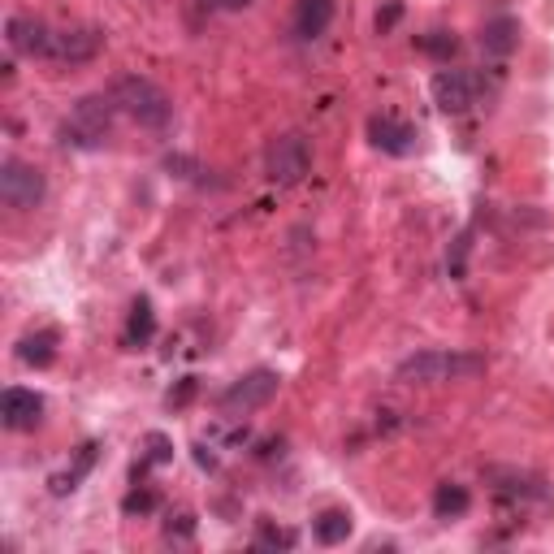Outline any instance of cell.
I'll list each match as a JSON object with an SVG mask.
<instances>
[{"label":"cell","instance_id":"obj_1","mask_svg":"<svg viewBox=\"0 0 554 554\" xmlns=\"http://www.w3.org/2000/svg\"><path fill=\"white\" fill-rule=\"evenodd\" d=\"M485 373V355L472 351H416L394 368V377L407 386H446V381H468Z\"/></svg>","mask_w":554,"mask_h":554},{"label":"cell","instance_id":"obj_2","mask_svg":"<svg viewBox=\"0 0 554 554\" xmlns=\"http://www.w3.org/2000/svg\"><path fill=\"white\" fill-rule=\"evenodd\" d=\"M109 96L117 104V113H126L130 122H139L143 130H165L174 122V100L165 96V87H156L152 78H143V74H122Z\"/></svg>","mask_w":554,"mask_h":554},{"label":"cell","instance_id":"obj_3","mask_svg":"<svg viewBox=\"0 0 554 554\" xmlns=\"http://www.w3.org/2000/svg\"><path fill=\"white\" fill-rule=\"evenodd\" d=\"M113 113H117L113 96H83L74 104L70 122L61 126V143H74V148H100V143L113 135Z\"/></svg>","mask_w":554,"mask_h":554},{"label":"cell","instance_id":"obj_4","mask_svg":"<svg viewBox=\"0 0 554 554\" xmlns=\"http://www.w3.org/2000/svg\"><path fill=\"white\" fill-rule=\"evenodd\" d=\"M312 169V152H308V139L303 135H277L269 148H265V178L277 182V187H295V182L308 178Z\"/></svg>","mask_w":554,"mask_h":554},{"label":"cell","instance_id":"obj_5","mask_svg":"<svg viewBox=\"0 0 554 554\" xmlns=\"http://www.w3.org/2000/svg\"><path fill=\"white\" fill-rule=\"evenodd\" d=\"M44 191H48V182H44V174H39L35 165L18 161V156H9V161L0 165V200H5L9 208L31 213V208L44 204Z\"/></svg>","mask_w":554,"mask_h":554},{"label":"cell","instance_id":"obj_6","mask_svg":"<svg viewBox=\"0 0 554 554\" xmlns=\"http://www.w3.org/2000/svg\"><path fill=\"white\" fill-rule=\"evenodd\" d=\"M277 381H282V377H277L273 368H256V373H247V377L234 381V386L217 399V407H221L226 416L256 412V407H265V403L273 399V394H277Z\"/></svg>","mask_w":554,"mask_h":554},{"label":"cell","instance_id":"obj_7","mask_svg":"<svg viewBox=\"0 0 554 554\" xmlns=\"http://www.w3.org/2000/svg\"><path fill=\"white\" fill-rule=\"evenodd\" d=\"M52 26L48 22H39L31 18V13H13V18L5 22V39H9V48L18 52V57H52Z\"/></svg>","mask_w":554,"mask_h":554},{"label":"cell","instance_id":"obj_8","mask_svg":"<svg viewBox=\"0 0 554 554\" xmlns=\"http://www.w3.org/2000/svg\"><path fill=\"white\" fill-rule=\"evenodd\" d=\"M100 48H104V35L96 31V26H70V31H57V35H52V57H48V61L87 65V61H96Z\"/></svg>","mask_w":554,"mask_h":554},{"label":"cell","instance_id":"obj_9","mask_svg":"<svg viewBox=\"0 0 554 554\" xmlns=\"http://www.w3.org/2000/svg\"><path fill=\"white\" fill-rule=\"evenodd\" d=\"M433 100L442 113H468L477 104V78L464 70H442L433 78Z\"/></svg>","mask_w":554,"mask_h":554},{"label":"cell","instance_id":"obj_10","mask_svg":"<svg viewBox=\"0 0 554 554\" xmlns=\"http://www.w3.org/2000/svg\"><path fill=\"white\" fill-rule=\"evenodd\" d=\"M368 139H373V148L386 152V156H407L416 148V126H407V122H399V117L381 113V117L368 122Z\"/></svg>","mask_w":554,"mask_h":554},{"label":"cell","instance_id":"obj_11","mask_svg":"<svg viewBox=\"0 0 554 554\" xmlns=\"http://www.w3.org/2000/svg\"><path fill=\"white\" fill-rule=\"evenodd\" d=\"M39 416H44V399H39L35 390H22V386L5 390V399H0V420H5V429H13V433L35 429Z\"/></svg>","mask_w":554,"mask_h":554},{"label":"cell","instance_id":"obj_12","mask_svg":"<svg viewBox=\"0 0 554 554\" xmlns=\"http://www.w3.org/2000/svg\"><path fill=\"white\" fill-rule=\"evenodd\" d=\"M334 22V0H295V35L321 39Z\"/></svg>","mask_w":554,"mask_h":554},{"label":"cell","instance_id":"obj_13","mask_svg":"<svg viewBox=\"0 0 554 554\" xmlns=\"http://www.w3.org/2000/svg\"><path fill=\"white\" fill-rule=\"evenodd\" d=\"M57 342H61L57 329H35V334H26L18 342V360L26 368H48L52 360H57Z\"/></svg>","mask_w":554,"mask_h":554},{"label":"cell","instance_id":"obj_14","mask_svg":"<svg viewBox=\"0 0 554 554\" xmlns=\"http://www.w3.org/2000/svg\"><path fill=\"white\" fill-rule=\"evenodd\" d=\"M520 44V26L516 18H494V22H485V31H481V48L490 52V57H511Z\"/></svg>","mask_w":554,"mask_h":554},{"label":"cell","instance_id":"obj_15","mask_svg":"<svg viewBox=\"0 0 554 554\" xmlns=\"http://www.w3.org/2000/svg\"><path fill=\"white\" fill-rule=\"evenodd\" d=\"M312 533H316V542H321V546L347 542V537H351V511H342V507L321 511V516L312 520Z\"/></svg>","mask_w":554,"mask_h":554},{"label":"cell","instance_id":"obj_16","mask_svg":"<svg viewBox=\"0 0 554 554\" xmlns=\"http://www.w3.org/2000/svg\"><path fill=\"white\" fill-rule=\"evenodd\" d=\"M468 507H472V494L464 490V485L442 481L438 490H433V516H438V520H459Z\"/></svg>","mask_w":554,"mask_h":554},{"label":"cell","instance_id":"obj_17","mask_svg":"<svg viewBox=\"0 0 554 554\" xmlns=\"http://www.w3.org/2000/svg\"><path fill=\"white\" fill-rule=\"evenodd\" d=\"M156 334V312L148 299H135V308H130V321H126V342L130 347H148Z\"/></svg>","mask_w":554,"mask_h":554},{"label":"cell","instance_id":"obj_18","mask_svg":"<svg viewBox=\"0 0 554 554\" xmlns=\"http://www.w3.org/2000/svg\"><path fill=\"white\" fill-rule=\"evenodd\" d=\"M91 468H96V442H87L83 451H78L74 468H65V472H57V477H52V494H74L78 481H83Z\"/></svg>","mask_w":554,"mask_h":554},{"label":"cell","instance_id":"obj_19","mask_svg":"<svg viewBox=\"0 0 554 554\" xmlns=\"http://www.w3.org/2000/svg\"><path fill=\"white\" fill-rule=\"evenodd\" d=\"M485 477H494V481H507V485H498L503 494H524V498H542V481L529 477V472H507V468H485Z\"/></svg>","mask_w":554,"mask_h":554},{"label":"cell","instance_id":"obj_20","mask_svg":"<svg viewBox=\"0 0 554 554\" xmlns=\"http://www.w3.org/2000/svg\"><path fill=\"white\" fill-rule=\"evenodd\" d=\"M143 446H148V455H143V464L135 468V481H139V472L148 468V464H169V459H174V442L165 438V433H148V438H143Z\"/></svg>","mask_w":554,"mask_h":554},{"label":"cell","instance_id":"obj_21","mask_svg":"<svg viewBox=\"0 0 554 554\" xmlns=\"http://www.w3.org/2000/svg\"><path fill=\"white\" fill-rule=\"evenodd\" d=\"M299 537L290 533V529H277V524L269 520H260V529H256V550H290Z\"/></svg>","mask_w":554,"mask_h":554},{"label":"cell","instance_id":"obj_22","mask_svg":"<svg viewBox=\"0 0 554 554\" xmlns=\"http://www.w3.org/2000/svg\"><path fill=\"white\" fill-rule=\"evenodd\" d=\"M420 48H425L429 52V57H455V52H459V39L451 35V31H429L425 39H420Z\"/></svg>","mask_w":554,"mask_h":554},{"label":"cell","instance_id":"obj_23","mask_svg":"<svg viewBox=\"0 0 554 554\" xmlns=\"http://www.w3.org/2000/svg\"><path fill=\"white\" fill-rule=\"evenodd\" d=\"M122 511H126V516H152V511H156V494H152V490H135V494H126Z\"/></svg>","mask_w":554,"mask_h":554},{"label":"cell","instance_id":"obj_24","mask_svg":"<svg viewBox=\"0 0 554 554\" xmlns=\"http://www.w3.org/2000/svg\"><path fill=\"white\" fill-rule=\"evenodd\" d=\"M165 169H169V174H178V178H195V174H204V169L195 165L191 156H165Z\"/></svg>","mask_w":554,"mask_h":554},{"label":"cell","instance_id":"obj_25","mask_svg":"<svg viewBox=\"0 0 554 554\" xmlns=\"http://www.w3.org/2000/svg\"><path fill=\"white\" fill-rule=\"evenodd\" d=\"M191 529H195L191 516H178V524H174V520L165 524V533H169V537H174V533H178V537H191Z\"/></svg>","mask_w":554,"mask_h":554},{"label":"cell","instance_id":"obj_26","mask_svg":"<svg viewBox=\"0 0 554 554\" xmlns=\"http://www.w3.org/2000/svg\"><path fill=\"white\" fill-rule=\"evenodd\" d=\"M394 22H399V5H390L386 13H377V31H381V35H386Z\"/></svg>","mask_w":554,"mask_h":554},{"label":"cell","instance_id":"obj_27","mask_svg":"<svg viewBox=\"0 0 554 554\" xmlns=\"http://www.w3.org/2000/svg\"><path fill=\"white\" fill-rule=\"evenodd\" d=\"M191 394H195V381L187 377V381H182V390H178V394H169V407H182V403L191 399Z\"/></svg>","mask_w":554,"mask_h":554},{"label":"cell","instance_id":"obj_28","mask_svg":"<svg viewBox=\"0 0 554 554\" xmlns=\"http://www.w3.org/2000/svg\"><path fill=\"white\" fill-rule=\"evenodd\" d=\"M195 459H200V464H204V468H213V464H217V459H213V455H208V451H204V446H195Z\"/></svg>","mask_w":554,"mask_h":554},{"label":"cell","instance_id":"obj_29","mask_svg":"<svg viewBox=\"0 0 554 554\" xmlns=\"http://www.w3.org/2000/svg\"><path fill=\"white\" fill-rule=\"evenodd\" d=\"M221 5H226V9H247L252 0H221Z\"/></svg>","mask_w":554,"mask_h":554},{"label":"cell","instance_id":"obj_30","mask_svg":"<svg viewBox=\"0 0 554 554\" xmlns=\"http://www.w3.org/2000/svg\"><path fill=\"white\" fill-rule=\"evenodd\" d=\"M204 5H208V0H204Z\"/></svg>","mask_w":554,"mask_h":554}]
</instances>
